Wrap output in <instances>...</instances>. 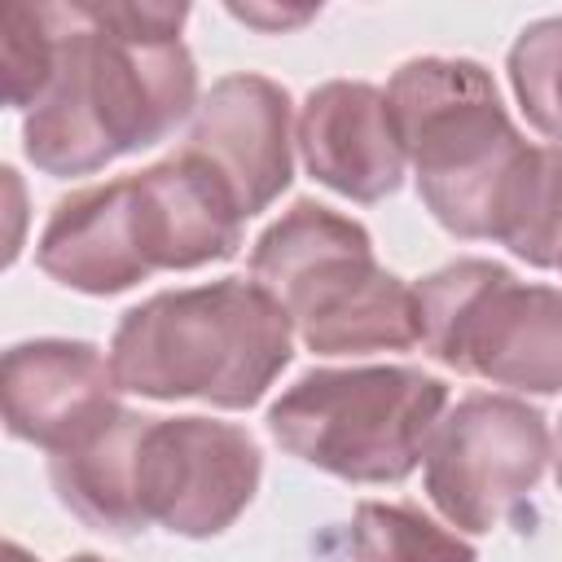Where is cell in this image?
I'll return each instance as SVG.
<instances>
[{
  "label": "cell",
  "mask_w": 562,
  "mask_h": 562,
  "mask_svg": "<svg viewBox=\"0 0 562 562\" xmlns=\"http://www.w3.org/2000/svg\"><path fill=\"white\" fill-rule=\"evenodd\" d=\"M233 18H241V22H255V26H299V22H307L312 18V9H299V13H272V9H241V4H233Z\"/></svg>",
  "instance_id": "cell-16"
},
{
  "label": "cell",
  "mask_w": 562,
  "mask_h": 562,
  "mask_svg": "<svg viewBox=\"0 0 562 562\" xmlns=\"http://www.w3.org/2000/svg\"><path fill=\"white\" fill-rule=\"evenodd\" d=\"M70 562H101V558H92V553H79V558H70Z\"/></svg>",
  "instance_id": "cell-19"
},
{
  "label": "cell",
  "mask_w": 562,
  "mask_h": 562,
  "mask_svg": "<svg viewBox=\"0 0 562 562\" xmlns=\"http://www.w3.org/2000/svg\"><path fill=\"white\" fill-rule=\"evenodd\" d=\"M422 347L470 378L562 391V290L522 285L492 259H457L417 290Z\"/></svg>",
  "instance_id": "cell-7"
},
{
  "label": "cell",
  "mask_w": 562,
  "mask_h": 562,
  "mask_svg": "<svg viewBox=\"0 0 562 562\" xmlns=\"http://www.w3.org/2000/svg\"><path fill=\"white\" fill-rule=\"evenodd\" d=\"M509 83L527 123L562 140V18H544L518 35L509 48Z\"/></svg>",
  "instance_id": "cell-15"
},
{
  "label": "cell",
  "mask_w": 562,
  "mask_h": 562,
  "mask_svg": "<svg viewBox=\"0 0 562 562\" xmlns=\"http://www.w3.org/2000/svg\"><path fill=\"white\" fill-rule=\"evenodd\" d=\"M553 465H558V487H562V422H558V439H553Z\"/></svg>",
  "instance_id": "cell-18"
},
{
  "label": "cell",
  "mask_w": 562,
  "mask_h": 562,
  "mask_svg": "<svg viewBox=\"0 0 562 562\" xmlns=\"http://www.w3.org/2000/svg\"><path fill=\"white\" fill-rule=\"evenodd\" d=\"M48 79L26 110V158L48 176H88L158 145L198 105V70L180 44L184 4H44Z\"/></svg>",
  "instance_id": "cell-1"
},
{
  "label": "cell",
  "mask_w": 562,
  "mask_h": 562,
  "mask_svg": "<svg viewBox=\"0 0 562 562\" xmlns=\"http://www.w3.org/2000/svg\"><path fill=\"white\" fill-rule=\"evenodd\" d=\"M549 461L544 417L514 395H465L426 448V496L461 531H492L518 514Z\"/></svg>",
  "instance_id": "cell-8"
},
{
  "label": "cell",
  "mask_w": 562,
  "mask_h": 562,
  "mask_svg": "<svg viewBox=\"0 0 562 562\" xmlns=\"http://www.w3.org/2000/svg\"><path fill=\"white\" fill-rule=\"evenodd\" d=\"M347 562H474V549L404 501L356 505L342 531Z\"/></svg>",
  "instance_id": "cell-14"
},
{
  "label": "cell",
  "mask_w": 562,
  "mask_h": 562,
  "mask_svg": "<svg viewBox=\"0 0 562 562\" xmlns=\"http://www.w3.org/2000/svg\"><path fill=\"white\" fill-rule=\"evenodd\" d=\"M290 356V316L263 285L241 277L162 290L123 312L110 342L119 391L215 408L259 404Z\"/></svg>",
  "instance_id": "cell-3"
},
{
  "label": "cell",
  "mask_w": 562,
  "mask_h": 562,
  "mask_svg": "<svg viewBox=\"0 0 562 562\" xmlns=\"http://www.w3.org/2000/svg\"><path fill=\"white\" fill-rule=\"evenodd\" d=\"M119 382L110 360L92 342L40 338L4 351L0 364V408L13 439L40 443L48 452L70 448L105 417L119 413Z\"/></svg>",
  "instance_id": "cell-10"
},
{
  "label": "cell",
  "mask_w": 562,
  "mask_h": 562,
  "mask_svg": "<svg viewBox=\"0 0 562 562\" xmlns=\"http://www.w3.org/2000/svg\"><path fill=\"white\" fill-rule=\"evenodd\" d=\"M241 206L224 176L189 149L61 198L35 241V263L66 290L119 294L171 268L237 255Z\"/></svg>",
  "instance_id": "cell-2"
},
{
  "label": "cell",
  "mask_w": 562,
  "mask_h": 562,
  "mask_svg": "<svg viewBox=\"0 0 562 562\" xmlns=\"http://www.w3.org/2000/svg\"><path fill=\"white\" fill-rule=\"evenodd\" d=\"M149 426L154 417L119 408L97 430L48 457V479L57 487V501L92 531L136 536L149 527L140 509V443Z\"/></svg>",
  "instance_id": "cell-13"
},
{
  "label": "cell",
  "mask_w": 562,
  "mask_h": 562,
  "mask_svg": "<svg viewBox=\"0 0 562 562\" xmlns=\"http://www.w3.org/2000/svg\"><path fill=\"white\" fill-rule=\"evenodd\" d=\"M299 154L307 176L351 202H382L404 184V140L391 101L373 83H321L299 114Z\"/></svg>",
  "instance_id": "cell-12"
},
{
  "label": "cell",
  "mask_w": 562,
  "mask_h": 562,
  "mask_svg": "<svg viewBox=\"0 0 562 562\" xmlns=\"http://www.w3.org/2000/svg\"><path fill=\"white\" fill-rule=\"evenodd\" d=\"M189 154L211 162L241 215L268 211L290 184V97L263 75H228L198 105Z\"/></svg>",
  "instance_id": "cell-11"
},
{
  "label": "cell",
  "mask_w": 562,
  "mask_h": 562,
  "mask_svg": "<svg viewBox=\"0 0 562 562\" xmlns=\"http://www.w3.org/2000/svg\"><path fill=\"white\" fill-rule=\"evenodd\" d=\"M263 474L259 443L211 417H154L140 443V509L149 522L206 540L237 522Z\"/></svg>",
  "instance_id": "cell-9"
},
{
  "label": "cell",
  "mask_w": 562,
  "mask_h": 562,
  "mask_svg": "<svg viewBox=\"0 0 562 562\" xmlns=\"http://www.w3.org/2000/svg\"><path fill=\"white\" fill-rule=\"evenodd\" d=\"M448 386L408 364L312 369L268 408L272 439L347 483H400L417 470Z\"/></svg>",
  "instance_id": "cell-6"
},
{
  "label": "cell",
  "mask_w": 562,
  "mask_h": 562,
  "mask_svg": "<svg viewBox=\"0 0 562 562\" xmlns=\"http://www.w3.org/2000/svg\"><path fill=\"white\" fill-rule=\"evenodd\" d=\"M4 562H35V558H31L22 544H13V540H9V544H4Z\"/></svg>",
  "instance_id": "cell-17"
},
{
  "label": "cell",
  "mask_w": 562,
  "mask_h": 562,
  "mask_svg": "<svg viewBox=\"0 0 562 562\" xmlns=\"http://www.w3.org/2000/svg\"><path fill=\"white\" fill-rule=\"evenodd\" d=\"M250 281L281 303L316 356L408 351L422 342L417 294L373 259V241L356 220L321 202H294L255 241Z\"/></svg>",
  "instance_id": "cell-5"
},
{
  "label": "cell",
  "mask_w": 562,
  "mask_h": 562,
  "mask_svg": "<svg viewBox=\"0 0 562 562\" xmlns=\"http://www.w3.org/2000/svg\"><path fill=\"white\" fill-rule=\"evenodd\" d=\"M430 215L457 237H501L536 145L509 123L492 75L465 57L404 61L386 88Z\"/></svg>",
  "instance_id": "cell-4"
}]
</instances>
